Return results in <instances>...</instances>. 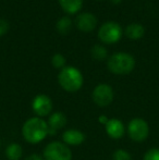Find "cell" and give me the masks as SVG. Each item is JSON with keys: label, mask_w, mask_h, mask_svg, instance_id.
Returning <instances> with one entry per match:
<instances>
[{"label": "cell", "mask_w": 159, "mask_h": 160, "mask_svg": "<svg viewBox=\"0 0 159 160\" xmlns=\"http://www.w3.org/2000/svg\"><path fill=\"white\" fill-rule=\"evenodd\" d=\"M24 160H44L42 156H39L38 154H32L30 156H27Z\"/></svg>", "instance_id": "cell-22"}, {"label": "cell", "mask_w": 159, "mask_h": 160, "mask_svg": "<svg viewBox=\"0 0 159 160\" xmlns=\"http://www.w3.org/2000/svg\"><path fill=\"white\" fill-rule=\"evenodd\" d=\"M92 57L96 60H104L107 57V51L102 46L96 45L92 48Z\"/></svg>", "instance_id": "cell-17"}, {"label": "cell", "mask_w": 159, "mask_h": 160, "mask_svg": "<svg viewBox=\"0 0 159 160\" xmlns=\"http://www.w3.org/2000/svg\"><path fill=\"white\" fill-rule=\"evenodd\" d=\"M112 160H132V156L124 149H118L113 152Z\"/></svg>", "instance_id": "cell-18"}, {"label": "cell", "mask_w": 159, "mask_h": 160, "mask_svg": "<svg viewBox=\"0 0 159 160\" xmlns=\"http://www.w3.org/2000/svg\"><path fill=\"white\" fill-rule=\"evenodd\" d=\"M44 160H72V152L61 142H51L44 148Z\"/></svg>", "instance_id": "cell-4"}, {"label": "cell", "mask_w": 159, "mask_h": 160, "mask_svg": "<svg viewBox=\"0 0 159 160\" xmlns=\"http://www.w3.org/2000/svg\"><path fill=\"white\" fill-rule=\"evenodd\" d=\"M92 97H93L94 102H95L98 107L104 108V107L109 106L112 102L115 94H113V91L110 85L99 84L94 88Z\"/></svg>", "instance_id": "cell-7"}, {"label": "cell", "mask_w": 159, "mask_h": 160, "mask_svg": "<svg viewBox=\"0 0 159 160\" xmlns=\"http://www.w3.org/2000/svg\"><path fill=\"white\" fill-rule=\"evenodd\" d=\"M9 30V22L0 19V35H4Z\"/></svg>", "instance_id": "cell-21"}, {"label": "cell", "mask_w": 159, "mask_h": 160, "mask_svg": "<svg viewBox=\"0 0 159 160\" xmlns=\"http://www.w3.org/2000/svg\"><path fill=\"white\" fill-rule=\"evenodd\" d=\"M51 63H52V65L55 68H58V69L62 68V69H63L64 64H66V59H64V57L62 55L57 53V55H55L51 58Z\"/></svg>", "instance_id": "cell-19"}, {"label": "cell", "mask_w": 159, "mask_h": 160, "mask_svg": "<svg viewBox=\"0 0 159 160\" xmlns=\"http://www.w3.org/2000/svg\"><path fill=\"white\" fill-rule=\"evenodd\" d=\"M62 141L68 146H79L84 143L85 135L82 131L70 128V130H67L62 134Z\"/></svg>", "instance_id": "cell-12"}, {"label": "cell", "mask_w": 159, "mask_h": 160, "mask_svg": "<svg viewBox=\"0 0 159 160\" xmlns=\"http://www.w3.org/2000/svg\"><path fill=\"white\" fill-rule=\"evenodd\" d=\"M121 35H122L121 26L116 22H107L102 24L98 32L100 40L106 44H112L118 42L121 38Z\"/></svg>", "instance_id": "cell-6"}, {"label": "cell", "mask_w": 159, "mask_h": 160, "mask_svg": "<svg viewBox=\"0 0 159 160\" xmlns=\"http://www.w3.org/2000/svg\"><path fill=\"white\" fill-rule=\"evenodd\" d=\"M67 117L62 112H53L49 116L48 119V135L52 136V135L57 134L58 131H60L61 128H63L67 125Z\"/></svg>", "instance_id": "cell-9"}, {"label": "cell", "mask_w": 159, "mask_h": 160, "mask_svg": "<svg viewBox=\"0 0 159 160\" xmlns=\"http://www.w3.org/2000/svg\"><path fill=\"white\" fill-rule=\"evenodd\" d=\"M135 65V60L131 55L125 52H118L112 55L108 60V69L112 73L123 75L132 72Z\"/></svg>", "instance_id": "cell-3"}, {"label": "cell", "mask_w": 159, "mask_h": 160, "mask_svg": "<svg viewBox=\"0 0 159 160\" xmlns=\"http://www.w3.org/2000/svg\"><path fill=\"white\" fill-rule=\"evenodd\" d=\"M112 1H115V2H119L120 0H112Z\"/></svg>", "instance_id": "cell-24"}, {"label": "cell", "mask_w": 159, "mask_h": 160, "mask_svg": "<svg viewBox=\"0 0 159 160\" xmlns=\"http://www.w3.org/2000/svg\"><path fill=\"white\" fill-rule=\"evenodd\" d=\"M58 82L64 91L69 93L77 92L83 85L82 73L73 67H66L61 69L58 75Z\"/></svg>", "instance_id": "cell-2"}, {"label": "cell", "mask_w": 159, "mask_h": 160, "mask_svg": "<svg viewBox=\"0 0 159 160\" xmlns=\"http://www.w3.org/2000/svg\"><path fill=\"white\" fill-rule=\"evenodd\" d=\"M72 23H71V20L69 18H62L58 21L57 23V30L60 34H67L69 33Z\"/></svg>", "instance_id": "cell-16"}, {"label": "cell", "mask_w": 159, "mask_h": 160, "mask_svg": "<svg viewBox=\"0 0 159 160\" xmlns=\"http://www.w3.org/2000/svg\"><path fill=\"white\" fill-rule=\"evenodd\" d=\"M125 35L132 39H138L144 35V28L137 23L130 24L125 28Z\"/></svg>", "instance_id": "cell-15"}, {"label": "cell", "mask_w": 159, "mask_h": 160, "mask_svg": "<svg viewBox=\"0 0 159 160\" xmlns=\"http://www.w3.org/2000/svg\"><path fill=\"white\" fill-rule=\"evenodd\" d=\"M82 0H59L61 8L68 13H75L82 7Z\"/></svg>", "instance_id": "cell-14"}, {"label": "cell", "mask_w": 159, "mask_h": 160, "mask_svg": "<svg viewBox=\"0 0 159 160\" xmlns=\"http://www.w3.org/2000/svg\"><path fill=\"white\" fill-rule=\"evenodd\" d=\"M22 155H23L22 146L17 143L10 144L6 149V156L9 160H19L21 159Z\"/></svg>", "instance_id": "cell-13"}, {"label": "cell", "mask_w": 159, "mask_h": 160, "mask_svg": "<svg viewBox=\"0 0 159 160\" xmlns=\"http://www.w3.org/2000/svg\"><path fill=\"white\" fill-rule=\"evenodd\" d=\"M108 120H109V119H107V117H106V116L99 117V122L102 123V124H106V123L108 122Z\"/></svg>", "instance_id": "cell-23"}, {"label": "cell", "mask_w": 159, "mask_h": 160, "mask_svg": "<svg viewBox=\"0 0 159 160\" xmlns=\"http://www.w3.org/2000/svg\"><path fill=\"white\" fill-rule=\"evenodd\" d=\"M105 128L108 136L113 139H119L124 136V125L119 119H109L105 124Z\"/></svg>", "instance_id": "cell-11"}, {"label": "cell", "mask_w": 159, "mask_h": 160, "mask_svg": "<svg viewBox=\"0 0 159 160\" xmlns=\"http://www.w3.org/2000/svg\"><path fill=\"white\" fill-rule=\"evenodd\" d=\"M52 101L47 95L40 94L37 95L33 99L32 109L33 112L36 114L38 118H44L46 116H49L52 111Z\"/></svg>", "instance_id": "cell-8"}, {"label": "cell", "mask_w": 159, "mask_h": 160, "mask_svg": "<svg viewBox=\"0 0 159 160\" xmlns=\"http://www.w3.org/2000/svg\"><path fill=\"white\" fill-rule=\"evenodd\" d=\"M97 20L92 13H82V14L77 15L75 19V24L77 28L81 30L82 32H91L95 28Z\"/></svg>", "instance_id": "cell-10"}, {"label": "cell", "mask_w": 159, "mask_h": 160, "mask_svg": "<svg viewBox=\"0 0 159 160\" xmlns=\"http://www.w3.org/2000/svg\"><path fill=\"white\" fill-rule=\"evenodd\" d=\"M127 134L130 138L136 143L145 141L149 135L148 123L141 118L132 119L127 124Z\"/></svg>", "instance_id": "cell-5"}, {"label": "cell", "mask_w": 159, "mask_h": 160, "mask_svg": "<svg viewBox=\"0 0 159 160\" xmlns=\"http://www.w3.org/2000/svg\"><path fill=\"white\" fill-rule=\"evenodd\" d=\"M22 135L30 144H38L48 135V124L45 120L34 117L24 122L22 127Z\"/></svg>", "instance_id": "cell-1"}, {"label": "cell", "mask_w": 159, "mask_h": 160, "mask_svg": "<svg viewBox=\"0 0 159 160\" xmlns=\"http://www.w3.org/2000/svg\"><path fill=\"white\" fill-rule=\"evenodd\" d=\"M143 160H159V148H151L144 155Z\"/></svg>", "instance_id": "cell-20"}]
</instances>
